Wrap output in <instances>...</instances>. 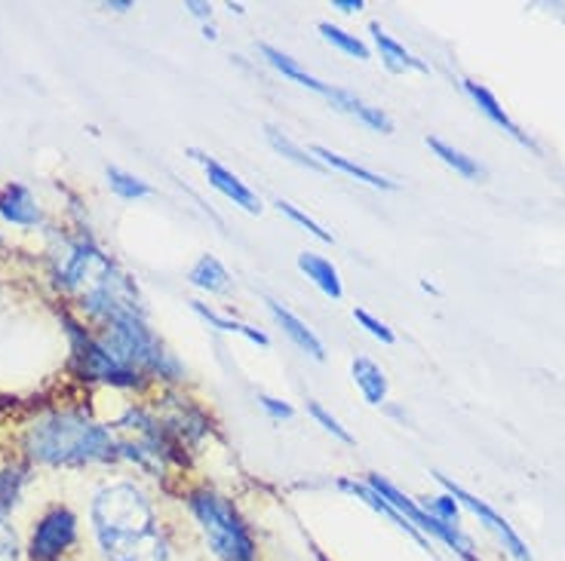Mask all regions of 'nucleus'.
<instances>
[{"label":"nucleus","mask_w":565,"mask_h":561,"mask_svg":"<svg viewBox=\"0 0 565 561\" xmlns=\"http://www.w3.org/2000/svg\"><path fill=\"white\" fill-rule=\"evenodd\" d=\"M0 218L13 227H41L43 225V206L34 197L29 184L7 182L0 187Z\"/></svg>","instance_id":"f8f14e48"},{"label":"nucleus","mask_w":565,"mask_h":561,"mask_svg":"<svg viewBox=\"0 0 565 561\" xmlns=\"http://www.w3.org/2000/svg\"><path fill=\"white\" fill-rule=\"evenodd\" d=\"M10 408H15V399H10V396H0V414H3V411H10Z\"/></svg>","instance_id":"e433bc0d"},{"label":"nucleus","mask_w":565,"mask_h":561,"mask_svg":"<svg viewBox=\"0 0 565 561\" xmlns=\"http://www.w3.org/2000/svg\"><path fill=\"white\" fill-rule=\"evenodd\" d=\"M179 497L212 561H262L258 537L234 497L206 482L182 485Z\"/></svg>","instance_id":"7ed1b4c3"},{"label":"nucleus","mask_w":565,"mask_h":561,"mask_svg":"<svg viewBox=\"0 0 565 561\" xmlns=\"http://www.w3.org/2000/svg\"><path fill=\"white\" fill-rule=\"evenodd\" d=\"M19 449L31 466L84 470L117 463V433L111 423L93 421L81 408H53L25 427Z\"/></svg>","instance_id":"f03ea898"},{"label":"nucleus","mask_w":565,"mask_h":561,"mask_svg":"<svg viewBox=\"0 0 565 561\" xmlns=\"http://www.w3.org/2000/svg\"><path fill=\"white\" fill-rule=\"evenodd\" d=\"M188 282L210 298H225L234 292V277L227 273V267L215 255H200L198 261L188 270Z\"/></svg>","instance_id":"aec40b11"},{"label":"nucleus","mask_w":565,"mask_h":561,"mask_svg":"<svg viewBox=\"0 0 565 561\" xmlns=\"http://www.w3.org/2000/svg\"><path fill=\"white\" fill-rule=\"evenodd\" d=\"M317 31H320V37H323L329 46H335V50L344 53L348 58H356V62H369V58H372L369 43L363 41V37H356L353 31L341 29V25H332V22H320Z\"/></svg>","instance_id":"393cba45"},{"label":"nucleus","mask_w":565,"mask_h":561,"mask_svg":"<svg viewBox=\"0 0 565 561\" xmlns=\"http://www.w3.org/2000/svg\"><path fill=\"white\" fill-rule=\"evenodd\" d=\"M184 10L194 15V19H200L203 25L212 22V3H206V0H184Z\"/></svg>","instance_id":"2f4dec72"},{"label":"nucleus","mask_w":565,"mask_h":561,"mask_svg":"<svg viewBox=\"0 0 565 561\" xmlns=\"http://www.w3.org/2000/svg\"><path fill=\"white\" fill-rule=\"evenodd\" d=\"M384 411H387V414H391V418H396V421H409V414H406V411H403V408L399 406H391V402H387V406H384Z\"/></svg>","instance_id":"f704fd0d"},{"label":"nucleus","mask_w":565,"mask_h":561,"mask_svg":"<svg viewBox=\"0 0 565 561\" xmlns=\"http://www.w3.org/2000/svg\"><path fill=\"white\" fill-rule=\"evenodd\" d=\"M305 408H308V418H311L317 427H323V433H329L332 439H339L341 445H353V442H356V439L351 435V430H348V427H344V423H341L339 418H335V414H332V411L323 406V402L308 399V406Z\"/></svg>","instance_id":"bb28decb"},{"label":"nucleus","mask_w":565,"mask_h":561,"mask_svg":"<svg viewBox=\"0 0 565 561\" xmlns=\"http://www.w3.org/2000/svg\"><path fill=\"white\" fill-rule=\"evenodd\" d=\"M258 56L265 58V65H270V68L280 74V77L292 80V84H298L301 89H311V93H317V96L329 99V93H332V84H326V80H320V77H313L311 71L301 68V65H298V58H292L289 53H282L280 46H270V43H258Z\"/></svg>","instance_id":"2eb2a0df"},{"label":"nucleus","mask_w":565,"mask_h":561,"mask_svg":"<svg viewBox=\"0 0 565 561\" xmlns=\"http://www.w3.org/2000/svg\"><path fill=\"white\" fill-rule=\"evenodd\" d=\"M313 559H317V561H332L329 555H326L323 549H317V547H313Z\"/></svg>","instance_id":"58836bf2"},{"label":"nucleus","mask_w":565,"mask_h":561,"mask_svg":"<svg viewBox=\"0 0 565 561\" xmlns=\"http://www.w3.org/2000/svg\"><path fill=\"white\" fill-rule=\"evenodd\" d=\"M332 10H339L344 15H356L366 10V3L363 0H332Z\"/></svg>","instance_id":"473e14b6"},{"label":"nucleus","mask_w":565,"mask_h":561,"mask_svg":"<svg viewBox=\"0 0 565 561\" xmlns=\"http://www.w3.org/2000/svg\"><path fill=\"white\" fill-rule=\"evenodd\" d=\"M296 267H298V273L311 282L313 289H320L329 301H341V298H344V280H341L339 267L332 265L326 255L298 252Z\"/></svg>","instance_id":"dca6fc26"},{"label":"nucleus","mask_w":565,"mask_h":561,"mask_svg":"<svg viewBox=\"0 0 565 561\" xmlns=\"http://www.w3.org/2000/svg\"><path fill=\"white\" fill-rule=\"evenodd\" d=\"M58 323L65 328V337H68V368L71 375L84 384H105V387H114V390H148L151 380L132 371L124 363H117L111 353L102 347L99 335L93 328H86L71 310H62L58 313Z\"/></svg>","instance_id":"39448f33"},{"label":"nucleus","mask_w":565,"mask_h":561,"mask_svg":"<svg viewBox=\"0 0 565 561\" xmlns=\"http://www.w3.org/2000/svg\"><path fill=\"white\" fill-rule=\"evenodd\" d=\"M84 540V521L68 504H50L25 533V561H71Z\"/></svg>","instance_id":"423d86ee"},{"label":"nucleus","mask_w":565,"mask_h":561,"mask_svg":"<svg viewBox=\"0 0 565 561\" xmlns=\"http://www.w3.org/2000/svg\"><path fill=\"white\" fill-rule=\"evenodd\" d=\"M461 86H465V93H467V96H470V101H473V105L480 108L482 117H489L494 127L504 129L510 139L520 141L523 148H532V151H535V141L529 139L523 129L513 123V117H510V114L504 111V108H501V101L494 99L492 89H486V86L477 84V80H461Z\"/></svg>","instance_id":"a211bd4d"},{"label":"nucleus","mask_w":565,"mask_h":561,"mask_svg":"<svg viewBox=\"0 0 565 561\" xmlns=\"http://www.w3.org/2000/svg\"><path fill=\"white\" fill-rule=\"evenodd\" d=\"M184 154L191 157V160L203 169V179H206L212 191H218L227 203H234V206L246 212V215H262V209H265V206H262V197L255 194L249 184L243 182L237 172H231L227 166H222L215 157L206 154V151H200V148H188Z\"/></svg>","instance_id":"1a4fd4ad"},{"label":"nucleus","mask_w":565,"mask_h":561,"mask_svg":"<svg viewBox=\"0 0 565 561\" xmlns=\"http://www.w3.org/2000/svg\"><path fill=\"white\" fill-rule=\"evenodd\" d=\"M434 478H437L443 492L452 494L465 513H470L473 519L480 521L482 531L492 533V540L498 543V549H501L510 561H532V549H529V543H525L523 537H520V531H516V528H513V525H510V521L504 519L494 506L480 500L477 494H470L467 488H461L458 482H452L449 476H443V473H434Z\"/></svg>","instance_id":"6e6552de"},{"label":"nucleus","mask_w":565,"mask_h":561,"mask_svg":"<svg viewBox=\"0 0 565 561\" xmlns=\"http://www.w3.org/2000/svg\"><path fill=\"white\" fill-rule=\"evenodd\" d=\"M227 10H231V13H246V10H243V3H227Z\"/></svg>","instance_id":"ea45409f"},{"label":"nucleus","mask_w":565,"mask_h":561,"mask_svg":"<svg viewBox=\"0 0 565 561\" xmlns=\"http://www.w3.org/2000/svg\"><path fill=\"white\" fill-rule=\"evenodd\" d=\"M258 408L268 414L270 421H292L296 418V408L289 406L286 399H280V396H270V393H258Z\"/></svg>","instance_id":"7c9ffc66"},{"label":"nucleus","mask_w":565,"mask_h":561,"mask_svg":"<svg viewBox=\"0 0 565 561\" xmlns=\"http://www.w3.org/2000/svg\"><path fill=\"white\" fill-rule=\"evenodd\" d=\"M191 310H194V313H198L200 320L210 325V328H215V332H225V335H241V337H246L249 344H255V347H265V350L270 347V337L265 335L262 328H255V325H249V323H241V320L227 316V313L215 310L212 304H206V301H200V298H194V301H191Z\"/></svg>","instance_id":"412c9836"},{"label":"nucleus","mask_w":565,"mask_h":561,"mask_svg":"<svg viewBox=\"0 0 565 561\" xmlns=\"http://www.w3.org/2000/svg\"><path fill=\"white\" fill-rule=\"evenodd\" d=\"M335 488H339L341 494H348V497H353V500H360V504L366 506V509H372L375 516H382L384 521H391L396 531L406 533V537H409L412 543L422 549V552H427V555H434V543H430V540H427V537H424V533L418 531V528H412L409 521L403 519V516L396 513L394 506L384 500L382 494L372 492V488H369V485H366V478H335Z\"/></svg>","instance_id":"9d476101"},{"label":"nucleus","mask_w":565,"mask_h":561,"mask_svg":"<svg viewBox=\"0 0 565 561\" xmlns=\"http://www.w3.org/2000/svg\"><path fill=\"white\" fill-rule=\"evenodd\" d=\"M86 525L102 561H175L172 531L136 478L102 482L89 497Z\"/></svg>","instance_id":"f257e3e1"},{"label":"nucleus","mask_w":565,"mask_h":561,"mask_svg":"<svg viewBox=\"0 0 565 561\" xmlns=\"http://www.w3.org/2000/svg\"><path fill=\"white\" fill-rule=\"evenodd\" d=\"M102 7H105V10H114V13H127L136 3H132V0H108V3H102Z\"/></svg>","instance_id":"72a5a7b5"},{"label":"nucleus","mask_w":565,"mask_h":561,"mask_svg":"<svg viewBox=\"0 0 565 561\" xmlns=\"http://www.w3.org/2000/svg\"><path fill=\"white\" fill-rule=\"evenodd\" d=\"M274 206H277V212H280V215H286V218H289L292 225L301 227L305 234H311L313 239H320V242H326V246H332V242H335V237H332V230H326V227L320 225L317 218H311L308 212L298 209L296 203H289V199H277Z\"/></svg>","instance_id":"a878e982"},{"label":"nucleus","mask_w":565,"mask_h":561,"mask_svg":"<svg viewBox=\"0 0 565 561\" xmlns=\"http://www.w3.org/2000/svg\"><path fill=\"white\" fill-rule=\"evenodd\" d=\"M265 139H268L270 151H274V154L286 157L289 163H296V166H301V169H311V172H326L323 163H320V160L311 154V148H301V144H296V141L289 139L286 132H280L277 127H270L268 123V127H265Z\"/></svg>","instance_id":"5701e85b"},{"label":"nucleus","mask_w":565,"mask_h":561,"mask_svg":"<svg viewBox=\"0 0 565 561\" xmlns=\"http://www.w3.org/2000/svg\"><path fill=\"white\" fill-rule=\"evenodd\" d=\"M265 304H268V313L270 320H274V325L280 328L282 335L289 337V344H292L296 350H301L305 356H311L313 363H326V344L320 341V335L313 332L311 325L305 323L301 316H296L286 304L274 301V298H268Z\"/></svg>","instance_id":"9b49d317"},{"label":"nucleus","mask_w":565,"mask_h":561,"mask_svg":"<svg viewBox=\"0 0 565 561\" xmlns=\"http://www.w3.org/2000/svg\"><path fill=\"white\" fill-rule=\"evenodd\" d=\"M105 179H108V187H111L114 197L124 199V203H139V199L154 197V187H151V182H145V179L132 175V172H127V169L108 166L105 169Z\"/></svg>","instance_id":"b1692460"},{"label":"nucleus","mask_w":565,"mask_h":561,"mask_svg":"<svg viewBox=\"0 0 565 561\" xmlns=\"http://www.w3.org/2000/svg\"><path fill=\"white\" fill-rule=\"evenodd\" d=\"M353 323L360 325L363 332H366L369 337H375V341H382V344H396V332L391 328V325L384 323V320H379L375 313H369L366 308H353Z\"/></svg>","instance_id":"c756f323"},{"label":"nucleus","mask_w":565,"mask_h":561,"mask_svg":"<svg viewBox=\"0 0 565 561\" xmlns=\"http://www.w3.org/2000/svg\"><path fill=\"white\" fill-rule=\"evenodd\" d=\"M418 504L434 516V519L446 521V525H455V528H461V504L455 500L449 492H439V494H430V497H418Z\"/></svg>","instance_id":"cd10ccee"},{"label":"nucleus","mask_w":565,"mask_h":561,"mask_svg":"<svg viewBox=\"0 0 565 561\" xmlns=\"http://www.w3.org/2000/svg\"><path fill=\"white\" fill-rule=\"evenodd\" d=\"M424 144L434 151V157H437L439 163H446L449 169H455V175H461L467 182H482V179H486V169H482L473 157H467L465 151H458L455 144H449V141L437 139V136H427Z\"/></svg>","instance_id":"4be33fe9"},{"label":"nucleus","mask_w":565,"mask_h":561,"mask_svg":"<svg viewBox=\"0 0 565 561\" xmlns=\"http://www.w3.org/2000/svg\"><path fill=\"white\" fill-rule=\"evenodd\" d=\"M329 105L335 108L339 114H348V117H353L356 123H363V127H369L372 132H382V136H394V117L387 111H382V108H375V105H369L366 99H360L356 93H351V89H341V86H332V93H329Z\"/></svg>","instance_id":"ddd939ff"},{"label":"nucleus","mask_w":565,"mask_h":561,"mask_svg":"<svg viewBox=\"0 0 565 561\" xmlns=\"http://www.w3.org/2000/svg\"><path fill=\"white\" fill-rule=\"evenodd\" d=\"M160 399L163 402L154 408L157 414H160V421L167 423V430L182 442L184 449L191 451V454H198L200 445L210 442L212 435H215V421H212L210 411L200 406L198 399L182 393L179 387H167L160 393Z\"/></svg>","instance_id":"0eeeda50"},{"label":"nucleus","mask_w":565,"mask_h":561,"mask_svg":"<svg viewBox=\"0 0 565 561\" xmlns=\"http://www.w3.org/2000/svg\"><path fill=\"white\" fill-rule=\"evenodd\" d=\"M422 289H424V292H430V295H439V289H437V285H434V282L422 280Z\"/></svg>","instance_id":"4c0bfd02"},{"label":"nucleus","mask_w":565,"mask_h":561,"mask_svg":"<svg viewBox=\"0 0 565 561\" xmlns=\"http://www.w3.org/2000/svg\"><path fill=\"white\" fill-rule=\"evenodd\" d=\"M369 34H372V46L382 58V65L391 74H409V71H418V74H427V62L418 58L412 50H406V43H399L394 34H387L382 29V22H369Z\"/></svg>","instance_id":"4468645a"},{"label":"nucleus","mask_w":565,"mask_h":561,"mask_svg":"<svg viewBox=\"0 0 565 561\" xmlns=\"http://www.w3.org/2000/svg\"><path fill=\"white\" fill-rule=\"evenodd\" d=\"M203 37H206V41H218V29H215V25H203Z\"/></svg>","instance_id":"c9c22d12"},{"label":"nucleus","mask_w":565,"mask_h":561,"mask_svg":"<svg viewBox=\"0 0 565 561\" xmlns=\"http://www.w3.org/2000/svg\"><path fill=\"white\" fill-rule=\"evenodd\" d=\"M351 378L356 384V390L363 396V402L372 408L387 406V393H391V380L384 375V368L369 356H353Z\"/></svg>","instance_id":"6ab92c4d"},{"label":"nucleus","mask_w":565,"mask_h":561,"mask_svg":"<svg viewBox=\"0 0 565 561\" xmlns=\"http://www.w3.org/2000/svg\"><path fill=\"white\" fill-rule=\"evenodd\" d=\"M0 561H25V540L13 519H0Z\"/></svg>","instance_id":"c85d7f7f"},{"label":"nucleus","mask_w":565,"mask_h":561,"mask_svg":"<svg viewBox=\"0 0 565 561\" xmlns=\"http://www.w3.org/2000/svg\"><path fill=\"white\" fill-rule=\"evenodd\" d=\"M99 341L105 350L111 353L117 363H124L132 371H139L151 384L167 387H182L188 378V368L175 353L160 341L145 310H127L117 313L114 320L99 325Z\"/></svg>","instance_id":"20e7f679"},{"label":"nucleus","mask_w":565,"mask_h":561,"mask_svg":"<svg viewBox=\"0 0 565 561\" xmlns=\"http://www.w3.org/2000/svg\"><path fill=\"white\" fill-rule=\"evenodd\" d=\"M311 154L323 163L326 172H341V175H348V179H353V182L366 184V187H372V191H396V187H399L394 179H387V175H379V172H372V169L360 166V163H353V160H348V157L335 154L332 148L313 144Z\"/></svg>","instance_id":"f3484780"}]
</instances>
